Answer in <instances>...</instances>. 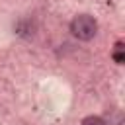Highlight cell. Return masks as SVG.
<instances>
[{
  "label": "cell",
  "instance_id": "1",
  "mask_svg": "<svg viewBox=\"0 0 125 125\" xmlns=\"http://www.w3.org/2000/svg\"><path fill=\"white\" fill-rule=\"evenodd\" d=\"M70 31L76 39L80 41H90L96 33H98V21L88 16V14H80L70 21Z\"/></svg>",
  "mask_w": 125,
  "mask_h": 125
},
{
  "label": "cell",
  "instance_id": "2",
  "mask_svg": "<svg viewBox=\"0 0 125 125\" xmlns=\"http://www.w3.org/2000/svg\"><path fill=\"white\" fill-rule=\"evenodd\" d=\"M82 125H107V123L98 115H88V117L82 119Z\"/></svg>",
  "mask_w": 125,
  "mask_h": 125
},
{
  "label": "cell",
  "instance_id": "3",
  "mask_svg": "<svg viewBox=\"0 0 125 125\" xmlns=\"http://www.w3.org/2000/svg\"><path fill=\"white\" fill-rule=\"evenodd\" d=\"M113 59H115V62H117V64H121V62L125 61V57H123V43H117V45H115Z\"/></svg>",
  "mask_w": 125,
  "mask_h": 125
}]
</instances>
